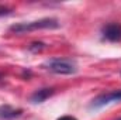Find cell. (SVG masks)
Here are the masks:
<instances>
[{
  "instance_id": "6da1fadb",
  "label": "cell",
  "mask_w": 121,
  "mask_h": 120,
  "mask_svg": "<svg viewBox=\"0 0 121 120\" xmlns=\"http://www.w3.org/2000/svg\"><path fill=\"white\" fill-rule=\"evenodd\" d=\"M59 23L56 18L52 17H47V18H41V20H35V21H28V23H17L13 24L10 27V32H16V34H24V32H30L35 30H44V28H58Z\"/></svg>"
},
{
  "instance_id": "7a4b0ae2",
  "label": "cell",
  "mask_w": 121,
  "mask_h": 120,
  "mask_svg": "<svg viewBox=\"0 0 121 120\" xmlns=\"http://www.w3.org/2000/svg\"><path fill=\"white\" fill-rule=\"evenodd\" d=\"M44 68L58 75H72L78 72V64L68 58H54L44 64Z\"/></svg>"
},
{
  "instance_id": "3957f363",
  "label": "cell",
  "mask_w": 121,
  "mask_h": 120,
  "mask_svg": "<svg viewBox=\"0 0 121 120\" xmlns=\"http://www.w3.org/2000/svg\"><path fill=\"white\" fill-rule=\"evenodd\" d=\"M116 102H121V89L106 92V93H101V95L96 96L91 100L90 107L91 109H100V107H104V106H107L110 103H116Z\"/></svg>"
},
{
  "instance_id": "277c9868",
  "label": "cell",
  "mask_w": 121,
  "mask_h": 120,
  "mask_svg": "<svg viewBox=\"0 0 121 120\" xmlns=\"http://www.w3.org/2000/svg\"><path fill=\"white\" fill-rule=\"evenodd\" d=\"M101 34L106 40L111 41V42H116V41H121V24L117 23H110L107 26L103 27Z\"/></svg>"
},
{
  "instance_id": "5b68a950",
  "label": "cell",
  "mask_w": 121,
  "mask_h": 120,
  "mask_svg": "<svg viewBox=\"0 0 121 120\" xmlns=\"http://www.w3.org/2000/svg\"><path fill=\"white\" fill-rule=\"evenodd\" d=\"M23 115L21 109H16L10 105H1L0 106V119L3 120H13Z\"/></svg>"
},
{
  "instance_id": "8992f818",
  "label": "cell",
  "mask_w": 121,
  "mask_h": 120,
  "mask_svg": "<svg viewBox=\"0 0 121 120\" xmlns=\"http://www.w3.org/2000/svg\"><path fill=\"white\" fill-rule=\"evenodd\" d=\"M54 93H55V90L52 89V88H42V89L35 90V92L31 95L30 100L32 103H42V102H45L48 97H51Z\"/></svg>"
},
{
  "instance_id": "52a82bcc",
  "label": "cell",
  "mask_w": 121,
  "mask_h": 120,
  "mask_svg": "<svg viewBox=\"0 0 121 120\" xmlns=\"http://www.w3.org/2000/svg\"><path fill=\"white\" fill-rule=\"evenodd\" d=\"M44 47H45V45H44L42 42H34V44L30 45V51H41Z\"/></svg>"
},
{
  "instance_id": "ba28073f",
  "label": "cell",
  "mask_w": 121,
  "mask_h": 120,
  "mask_svg": "<svg viewBox=\"0 0 121 120\" xmlns=\"http://www.w3.org/2000/svg\"><path fill=\"white\" fill-rule=\"evenodd\" d=\"M10 13H11V10H10L9 7L0 6V17H1V16H7V14H10Z\"/></svg>"
},
{
  "instance_id": "9c48e42d",
  "label": "cell",
  "mask_w": 121,
  "mask_h": 120,
  "mask_svg": "<svg viewBox=\"0 0 121 120\" xmlns=\"http://www.w3.org/2000/svg\"><path fill=\"white\" fill-rule=\"evenodd\" d=\"M58 120H78V119L73 117V116H62V117H59Z\"/></svg>"
},
{
  "instance_id": "30bf717a",
  "label": "cell",
  "mask_w": 121,
  "mask_h": 120,
  "mask_svg": "<svg viewBox=\"0 0 121 120\" xmlns=\"http://www.w3.org/2000/svg\"><path fill=\"white\" fill-rule=\"evenodd\" d=\"M117 120H121V117H120V119H117Z\"/></svg>"
},
{
  "instance_id": "8fae6325",
  "label": "cell",
  "mask_w": 121,
  "mask_h": 120,
  "mask_svg": "<svg viewBox=\"0 0 121 120\" xmlns=\"http://www.w3.org/2000/svg\"><path fill=\"white\" fill-rule=\"evenodd\" d=\"M0 79H1V75H0Z\"/></svg>"
}]
</instances>
